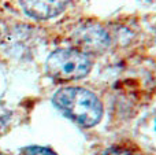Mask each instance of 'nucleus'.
<instances>
[{
    "label": "nucleus",
    "mask_w": 156,
    "mask_h": 155,
    "mask_svg": "<svg viewBox=\"0 0 156 155\" xmlns=\"http://www.w3.org/2000/svg\"><path fill=\"white\" fill-rule=\"evenodd\" d=\"M52 102L63 115L83 128L97 125L103 117L101 102L93 92L85 88H62L54 95Z\"/></svg>",
    "instance_id": "nucleus-1"
},
{
    "label": "nucleus",
    "mask_w": 156,
    "mask_h": 155,
    "mask_svg": "<svg viewBox=\"0 0 156 155\" xmlns=\"http://www.w3.org/2000/svg\"><path fill=\"white\" fill-rule=\"evenodd\" d=\"M45 69L48 76L56 81H74L88 76L92 59L77 48H59L47 58Z\"/></svg>",
    "instance_id": "nucleus-2"
},
{
    "label": "nucleus",
    "mask_w": 156,
    "mask_h": 155,
    "mask_svg": "<svg viewBox=\"0 0 156 155\" xmlns=\"http://www.w3.org/2000/svg\"><path fill=\"white\" fill-rule=\"evenodd\" d=\"M22 10L38 21L58 16L66 10L70 0H18Z\"/></svg>",
    "instance_id": "nucleus-3"
},
{
    "label": "nucleus",
    "mask_w": 156,
    "mask_h": 155,
    "mask_svg": "<svg viewBox=\"0 0 156 155\" xmlns=\"http://www.w3.org/2000/svg\"><path fill=\"white\" fill-rule=\"evenodd\" d=\"M77 49L85 54L101 52L110 44L108 36L100 26H86L81 27L76 33Z\"/></svg>",
    "instance_id": "nucleus-4"
},
{
    "label": "nucleus",
    "mask_w": 156,
    "mask_h": 155,
    "mask_svg": "<svg viewBox=\"0 0 156 155\" xmlns=\"http://www.w3.org/2000/svg\"><path fill=\"white\" fill-rule=\"evenodd\" d=\"M100 155H138V153L127 146H112L104 150Z\"/></svg>",
    "instance_id": "nucleus-5"
},
{
    "label": "nucleus",
    "mask_w": 156,
    "mask_h": 155,
    "mask_svg": "<svg viewBox=\"0 0 156 155\" xmlns=\"http://www.w3.org/2000/svg\"><path fill=\"white\" fill-rule=\"evenodd\" d=\"M22 155H58L52 150L41 146H29L22 150Z\"/></svg>",
    "instance_id": "nucleus-6"
}]
</instances>
